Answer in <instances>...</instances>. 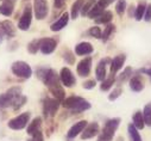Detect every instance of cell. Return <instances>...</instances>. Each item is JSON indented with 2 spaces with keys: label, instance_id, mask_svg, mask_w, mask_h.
<instances>
[{
  "label": "cell",
  "instance_id": "obj_1",
  "mask_svg": "<svg viewBox=\"0 0 151 141\" xmlns=\"http://www.w3.org/2000/svg\"><path fill=\"white\" fill-rule=\"evenodd\" d=\"M62 105L64 109H68V110H71L73 113H76V114H80V113H83L86 110H89L91 109V103L80 97V96H70V97H67L63 102H62Z\"/></svg>",
  "mask_w": 151,
  "mask_h": 141
},
{
  "label": "cell",
  "instance_id": "obj_2",
  "mask_svg": "<svg viewBox=\"0 0 151 141\" xmlns=\"http://www.w3.org/2000/svg\"><path fill=\"white\" fill-rule=\"evenodd\" d=\"M22 96H23L22 87H19V86L10 87L6 92L0 94V109L13 108Z\"/></svg>",
  "mask_w": 151,
  "mask_h": 141
},
{
  "label": "cell",
  "instance_id": "obj_3",
  "mask_svg": "<svg viewBox=\"0 0 151 141\" xmlns=\"http://www.w3.org/2000/svg\"><path fill=\"white\" fill-rule=\"evenodd\" d=\"M120 124V118L119 117H113L109 118L105 122L102 130L99 134V140L98 141H112L113 136H114L118 127Z\"/></svg>",
  "mask_w": 151,
  "mask_h": 141
},
{
  "label": "cell",
  "instance_id": "obj_4",
  "mask_svg": "<svg viewBox=\"0 0 151 141\" xmlns=\"http://www.w3.org/2000/svg\"><path fill=\"white\" fill-rule=\"evenodd\" d=\"M11 72L22 79H30L32 77V68L25 61H14L11 66Z\"/></svg>",
  "mask_w": 151,
  "mask_h": 141
},
{
  "label": "cell",
  "instance_id": "obj_5",
  "mask_svg": "<svg viewBox=\"0 0 151 141\" xmlns=\"http://www.w3.org/2000/svg\"><path fill=\"white\" fill-rule=\"evenodd\" d=\"M30 118H31V113L30 111L23 113L18 116L11 118L7 122V127L12 130H22V129L27 127V124L30 123Z\"/></svg>",
  "mask_w": 151,
  "mask_h": 141
},
{
  "label": "cell",
  "instance_id": "obj_6",
  "mask_svg": "<svg viewBox=\"0 0 151 141\" xmlns=\"http://www.w3.org/2000/svg\"><path fill=\"white\" fill-rule=\"evenodd\" d=\"M61 102H58L56 98L45 97L43 99V115L45 118H52L55 117L56 113L58 111Z\"/></svg>",
  "mask_w": 151,
  "mask_h": 141
},
{
  "label": "cell",
  "instance_id": "obj_7",
  "mask_svg": "<svg viewBox=\"0 0 151 141\" xmlns=\"http://www.w3.org/2000/svg\"><path fill=\"white\" fill-rule=\"evenodd\" d=\"M32 17H33V7L31 5H26L23 10V13L19 18L18 22V29L22 31H27L31 26L32 23Z\"/></svg>",
  "mask_w": 151,
  "mask_h": 141
},
{
  "label": "cell",
  "instance_id": "obj_8",
  "mask_svg": "<svg viewBox=\"0 0 151 141\" xmlns=\"http://www.w3.org/2000/svg\"><path fill=\"white\" fill-rule=\"evenodd\" d=\"M33 15L38 20H43L47 18L49 12L48 0H33Z\"/></svg>",
  "mask_w": 151,
  "mask_h": 141
},
{
  "label": "cell",
  "instance_id": "obj_9",
  "mask_svg": "<svg viewBox=\"0 0 151 141\" xmlns=\"http://www.w3.org/2000/svg\"><path fill=\"white\" fill-rule=\"evenodd\" d=\"M60 80H61L62 85L64 87H68V89L73 87L75 84H76V79H75L70 68H68V67H63L60 70Z\"/></svg>",
  "mask_w": 151,
  "mask_h": 141
},
{
  "label": "cell",
  "instance_id": "obj_10",
  "mask_svg": "<svg viewBox=\"0 0 151 141\" xmlns=\"http://www.w3.org/2000/svg\"><path fill=\"white\" fill-rule=\"evenodd\" d=\"M111 4H112L111 0H98L96 4L92 7V10L89 11V13L87 15V17H88L89 19H95V18H98L101 13L105 12V9L108 7Z\"/></svg>",
  "mask_w": 151,
  "mask_h": 141
},
{
  "label": "cell",
  "instance_id": "obj_11",
  "mask_svg": "<svg viewBox=\"0 0 151 141\" xmlns=\"http://www.w3.org/2000/svg\"><path fill=\"white\" fill-rule=\"evenodd\" d=\"M91 70H92V57L91 56H86L83 57L76 66V72L80 77L86 78L91 74Z\"/></svg>",
  "mask_w": 151,
  "mask_h": 141
},
{
  "label": "cell",
  "instance_id": "obj_12",
  "mask_svg": "<svg viewBox=\"0 0 151 141\" xmlns=\"http://www.w3.org/2000/svg\"><path fill=\"white\" fill-rule=\"evenodd\" d=\"M107 63H111V59L109 57H104L101 59L98 65H96V68H95V76H96V80L99 81H104L107 77V69H106V66Z\"/></svg>",
  "mask_w": 151,
  "mask_h": 141
},
{
  "label": "cell",
  "instance_id": "obj_13",
  "mask_svg": "<svg viewBox=\"0 0 151 141\" xmlns=\"http://www.w3.org/2000/svg\"><path fill=\"white\" fill-rule=\"evenodd\" d=\"M0 32L3 33V36L11 40L16 36V26L11 20H1L0 22Z\"/></svg>",
  "mask_w": 151,
  "mask_h": 141
},
{
  "label": "cell",
  "instance_id": "obj_14",
  "mask_svg": "<svg viewBox=\"0 0 151 141\" xmlns=\"http://www.w3.org/2000/svg\"><path fill=\"white\" fill-rule=\"evenodd\" d=\"M87 124H88V122L86 120L79 121V122H76L75 124H73L70 127V129L68 130V133H67V139L71 140V139H75L78 135L82 134V132L85 130V128L87 127Z\"/></svg>",
  "mask_w": 151,
  "mask_h": 141
},
{
  "label": "cell",
  "instance_id": "obj_15",
  "mask_svg": "<svg viewBox=\"0 0 151 141\" xmlns=\"http://www.w3.org/2000/svg\"><path fill=\"white\" fill-rule=\"evenodd\" d=\"M126 61V55L125 54H118L111 60V74L116 76L119 70L123 68Z\"/></svg>",
  "mask_w": 151,
  "mask_h": 141
},
{
  "label": "cell",
  "instance_id": "obj_16",
  "mask_svg": "<svg viewBox=\"0 0 151 141\" xmlns=\"http://www.w3.org/2000/svg\"><path fill=\"white\" fill-rule=\"evenodd\" d=\"M100 134V127H99V123L98 122H92V123H88L87 127L85 128V130L82 132L81 134V139L82 140H88V139H92L96 135Z\"/></svg>",
  "mask_w": 151,
  "mask_h": 141
},
{
  "label": "cell",
  "instance_id": "obj_17",
  "mask_svg": "<svg viewBox=\"0 0 151 141\" xmlns=\"http://www.w3.org/2000/svg\"><path fill=\"white\" fill-rule=\"evenodd\" d=\"M57 47V41L50 37H44L42 39V43H41V52L44 55H49L51 53L55 52Z\"/></svg>",
  "mask_w": 151,
  "mask_h": 141
},
{
  "label": "cell",
  "instance_id": "obj_18",
  "mask_svg": "<svg viewBox=\"0 0 151 141\" xmlns=\"http://www.w3.org/2000/svg\"><path fill=\"white\" fill-rule=\"evenodd\" d=\"M69 19H70V15H69L68 12H63V13L61 15V17H60L56 22H54V23L50 25V30L54 31V32L61 31L62 29H64V28L67 26Z\"/></svg>",
  "mask_w": 151,
  "mask_h": 141
},
{
  "label": "cell",
  "instance_id": "obj_19",
  "mask_svg": "<svg viewBox=\"0 0 151 141\" xmlns=\"http://www.w3.org/2000/svg\"><path fill=\"white\" fill-rule=\"evenodd\" d=\"M94 52L93 46L89 42H80L79 44L75 46V54L79 56H86Z\"/></svg>",
  "mask_w": 151,
  "mask_h": 141
},
{
  "label": "cell",
  "instance_id": "obj_20",
  "mask_svg": "<svg viewBox=\"0 0 151 141\" xmlns=\"http://www.w3.org/2000/svg\"><path fill=\"white\" fill-rule=\"evenodd\" d=\"M129 84H130V89H131L133 92H140V91H143L144 87H145L144 80H143V78H142L139 74L132 76V78L129 80Z\"/></svg>",
  "mask_w": 151,
  "mask_h": 141
},
{
  "label": "cell",
  "instance_id": "obj_21",
  "mask_svg": "<svg viewBox=\"0 0 151 141\" xmlns=\"http://www.w3.org/2000/svg\"><path fill=\"white\" fill-rule=\"evenodd\" d=\"M14 11V1L13 0H4L3 4L0 5V15H3L5 17L12 16Z\"/></svg>",
  "mask_w": 151,
  "mask_h": 141
},
{
  "label": "cell",
  "instance_id": "obj_22",
  "mask_svg": "<svg viewBox=\"0 0 151 141\" xmlns=\"http://www.w3.org/2000/svg\"><path fill=\"white\" fill-rule=\"evenodd\" d=\"M42 122H43L42 117H40V116L35 117V118H33L32 121H30V123L27 124V128H26V133H27L29 135H32V134H35L36 132L41 130V127H42Z\"/></svg>",
  "mask_w": 151,
  "mask_h": 141
},
{
  "label": "cell",
  "instance_id": "obj_23",
  "mask_svg": "<svg viewBox=\"0 0 151 141\" xmlns=\"http://www.w3.org/2000/svg\"><path fill=\"white\" fill-rule=\"evenodd\" d=\"M85 3H86V0H75L74 4L71 5V9H70V18L71 19H76L79 17Z\"/></svg>",
  "mask_w": 151,
  "mask_h": 141
},
{
  "label": "cell",
  "instance_id": "obj_24",
  "mask_svg": "<svg viewBox=\"0 0 151 141\" xmlns=\"http://www.w3.org/2000/svg\"><path fill=\"white\" fill-rule=\"evenodd\" d=\"M132 124L139 130L143 129L145 127V122H144V117H143V113L140 110H137L133 116H132Z\"/></svg>",
  "mask_w": 151,
  "mask_h": 141
},
{
  "label": "cell",
  "instance_id": "obj_25",
  "mask_svg": "<svg viewBox=\"0 0 151 141\" xmlns=\"http://www.w3.org/2000/svg\"><path fill=\"white\" fill-rule=\"evenodd\" d=\"M132 74H133L132 67H125V69L118 76L117 83H118V84H123V83H125V81H129V80L132 78Z\"/></svg>",
  "mask_w": 151,
  "mask_h": 141
},
{
  "label": "cell",
  "instance_id": "obj_26",
  "mask_svg": "<svg viewBox=\"0 0 151 141\" xmlns=\"http://www.w3.org/2000/svg\"><path fill=\"white\" fill-rule=\"evenodd\" d=\"M146 6H147V4L144 1H139L138 3V5L136 6V12H134V19L136 20H142V19H144V15H145V10H146Z\"/></svg>",
  "mask_w": 151,
  "mask_h": 141
},
{
  "label": "cell",
  "instance_id": "obj_27",
  "mask_svg": "<svg viewBox=\"0 0 151 141\" xmlns=\"http://www.w3.org/2000/svg\"><path fill=\"white\" fill-rule=\"evenodd\" d=\"M127 134H129V137H130V141H143L138 129L132 124L130 123L127 126Z\"/></svg>",
  "mask_w": 151,
  "mask_h": 141
},
{
  "label": "cell",
  "instance_id": "obj_28",
  "mask_svg": "<svg viewBox=\"0 0 151 141\" xmlns=\"http://www.w3.org/2000/svg\"><path fill=\"white\" fill-rule=\"evenodd\" d=\"M41 43H42V39H35V40H32L27 44V47H26L27 52L30 54H32V55L37 54V52L41 50Z\"/></svg>",
  "mask_w": 151,
  "mask_h": 141
},
{
  "label": "cell",
  "instance_id": "obj_29",
  "mask_svg": "<svg viewBox=\"0 0 151 141\" xmlns=\"http://www.w3.org/2000/svg\"><path fill=\"white\" fill-rule=\"evenodd\" d=\"M114 31H116V25H114V24H112V23L107 24L106 28L104 29V32H102V37H101L102 42H104V43L107 42V41L111 39L112 35L114 33Z\"/></svg>",
  "mask_w": 151,
  "mask_h": 141
},
{
  "label": "cell",
  "instance_id": "obj_30",
  "mask_svg": "<svg viewBox=\"0 0 151 141\" xmlns=\"http://www.w3.org/2000/svg\"><path fill=\"white\" fill-rule=\"evenodd\" d=\"M116 81H117V78L113 76V74H111L109 77H106V79H105L104 81H101L100 90H101V91H108L113 85L116 84Z\"/></svg>",
  "mask_w": 151,
  "mask_h": 141
},
{
  "label": "cell",
  "instance_id": "obj_31",
  "mask_svg": "<svg viewBox=\"0 0 151 141\" xmlns=\"http://www.w3.org/2000/svg\"><path fill=\"white\" fill-rule=\"evenodd\" d=\"M113 19V13L111 11H105L104 13H101L98 18H95V23L96 24H109L111 20Z\"/></svg>",
  "mask_w": 151,
  "mask_h": 141
},
{
  "label": "cell",
  "instance_id": "obj_32",
  "mask_svg": "<svg viewBox=\"0 0 151 141\" xmlns=\"http://www.w3.org/2000/svg\"><path fill=\"white\" fill-rule=\"evenodd\" d=\"M143 117H144L145 126L151 127V102L147 103L145 107H144V110H143Z\"/></svg>",
  "mask_w": 151,
  "mask_h": 141
},
{
  "label": "cell",
  "instance_id": "obj_33",
  "mask_svg": "<svg viewBox=\"0 0 151 141\" xmlns=\"http://www.w3.org/2000/svg\"><path fill=\"white\" fill-rule=\"evenodd\" d=\"M88 35H89L91 37H93V39L101 40V37H102V31H101V29H100L98 25H95V26L89 28V30H88Z\"/></svg>",
  "mask_w": 151,
  "mask_h": 141
},
{
  "label": "cell",
  "instance_id": "obj_34",
  "mask_svg": "<svg viewBox=\"0 0 151 141\" xmlns=\"http://www.w3.org/2000/svg\"><path fill=\"white\" fill-rule=\"evenodd\" d=\"M127 10V4L126 0H118L116 4V12L118 13V16H123Z\"/></svg>",
  "mask_w": 151,
  "mask_h": 141
},
{
  "label": "cell",
  "instance_id": "obj_35",
  "mask_svg": "<svg viewBox=\"0 0 151 141\" xmlns=\"http://www.w3.org/2000/svg\"><path fill=\"white\" fill-rule=\"evenodd\" d=\"M95 4H96V0H87V1L85 3V5H83V7H82V10H81V13L80 15L83 16V17H86Z\"/></svg>",
  "mask_w": 151,
  "mask_h": 141
},
{
  "label": "cell",
  "instance_id": "obj_36",
  "mask_svg": "<svg viewBox=\"0 0 151 141\" xmlns=\"http://www.w3.org/2000/svg\"><path fill=\"white\" fill-rule=\"evenodd\" d=\"M63 59H64V61H65L68 65H74V63H75V55H74V53H73L71 50H69V49H65V50L63 52Z\"/></svg>",
  "mask_w": 151,
  "mask_h": 141
},
{
  "label": "cell",
  "instance_id": "obj_37",
  "mask_svg": "<svg viewBox=\"0 0 151 141\" xmlns=\"http://www.w3.org/2000/svg\"><path fill=\"white\" fill-rule=\"evenodd\" d=\"M122 94H123V89H122L120 86H118V87H116V89H113V91L108 94V100L113 102V100L118 99Z\"/></svg>",
  "mask_w": 151,
  "mask_h": 141
},
{
  "label": "cell",
  "instance_id": "obj_38",
  "mask_svg": "<svg viewBox=\"0 0 151 141\" xmlns=\"http://www.w3.org/2000/svg\"><path fill=\"white\" fill-rule=\"evenodd\" d=\"M26 100H27V98H26V97H25V96L23 94V96H22V97L19 98V100H18V102L16 103V105H14V107H13L12 109H13L14 111H18V110H19V109H20L22 107H24V104L26 103Z\"/></svg>",
  "mask_w": 151,
  "mask_h": 141
},
{
  "label": "cell",
  "instance_id": "obj_39",
  "mask_svg": "<svg viewBox=\"0 0 151 141\" xmlns=\"http://www.w3.org/2000/svg\"><path fill=\"white\" fill-rule=\"evenodd\" d=\"M95 85H96V80H94V79H88V80H86V81L82 84V87H83L85 90H92V89L95 87Z\"/></svg>",
  "mask_w": 151,
  "mask_h": 141
},
{
  "label": "cell",
  "instance_id": "obj_40",
  "mask_svg": "<svg viewBox=\"0 0 151 141\" xmlns=\"http://www.w3.org/2000/svg\"><path fill=\"white\" fill-rule=\"evenodd\" d=\"M31 140L32 141H44V135L42 133V130H38L36 132L35 134L31 135Z\"/></svg>",
  "mask_w": 151,
  "mask_h": 141
},
{
  "label": "cell",
  "instance_id": "obj_41",
  "mask_svg": "<svg viewBox=\"0 0 151 141\" xmlns=\"http://www.w3.org/2000/svg\"><path fill=\"white\" fill-rule=\"evenodd\" d=\"M65 3H67V0H54V6L55 9L61 10L65 6Z\"/></svg>",
  "mask_w": 151,
  "mask_h": 141
},
{
  "label": "cell",
  "instance_id": "obj_42",
  "mask_svg": "<svg viewBox=\"0 0 151 141\" xmlns=\"http://www.w3.org/2000/svg\"><path fill=\"white\" fill-rule=\"evenodd\" d=\"M144 20L145 22H151V4H149L146 6L145 15H144Z\"/></svg>",
  "mask_w": 151,
  "mask_h": 141
},
{
  "label": "cell",
  "instance_id": "obj_43",
  "mask_svg": "<svg viewBox=\"0 0 151 141\" xmlns=\"http://www.w3.org/2000/svg\"><path fill=\"white\" fill-rule=\"evenodd\" d=\"M138 73H143V74H146L151 78V67H144V68H140L138 70Z\"/></svg>",
  "mask_w": 151,
  "mask_h": 141
},
{
  "label": "cell",
  "instance_id": "obj_44",
  "mask_svg": "<svg viewBox=\"0 0 151 141\" xmlns=\"http://www.w3.org/2000/svg\"><path fill=\"white\" fill-rule=\"evenodd\" d=\"M134 12H136V7L133 6V5H130V7H129V17H134Z\"/></svg>",
  "mask_w": 151,
  "mask_h": 141
},
{
  "label": "cell",
  "instance_id": "obj_45",
  "mask_svg": "<svg viewBox=\"0 0 151 141\" xmlns=\"http://www.w3.org/2000/svg\"><path fill=\"white\" fill-rule=\"evenodd\" d=\"M3 41H4V36H3V33L0 32V44L3 43Z\"/></svg>",
  "mask_w": 151,
  "mask_h": 141
},
{
  "label": "cell",
  "instance_id": "obj_46",
  "mask_svg": "<svg viewBox=\"0 0 151 141\" xmlns=\"http://www.w3.org/2000/svg\"><path fill=\"white\" fill-rule=\"evenodd\" d=\"M116 141H124V137H123V136H118V137L116 139Z\"/></svg>",
  "mask_w": 151,
  "mask_h": 141
},
{
  "label": "cell",
  "instance_id": "obj_47",
  "mask_svg": "<svg viewBox=\"0 0 151 141\" xmlns=\"http://www.w3.org/2000/svg\"><path fill=\"white\" fill-rule=\"evenodd\" d=\"M27 141H32V140H31V139H27Z\"/></svg>",
  "mask_w": 151,
  "mask_h": 141
},
{
  "label": "cell",
  "instance_id": "obj_48",
  "mask_svg": "<svg viewBox=\"0 0 151 141\" xmlns=\"http://www.w3.org/2000/svg\"><path fill=\"white\" fill-rule=\"evenodd\" d=\"M111 1H112V3H113V1H116V0H111Z\"/></svg>",
  "mask_w": 151,
  "mask_h": 141
},
{
  "label": "cell",
  "instance_id": "obj_49",
  "mask_svg": "<svg viewBox=\"0 0 151 141\" xmlns=\"http://www.w3.org/2000/svg\"><path fill=\"white\" fill-rule=\"evenodd\" d=\"M13 1H16V0H13Z\"/></svg>",
  "mask_w": 151,
  "mask_h": 141
}]
</instances>
